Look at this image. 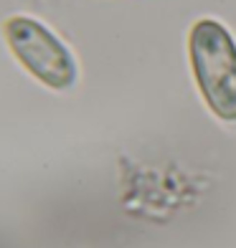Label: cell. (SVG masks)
<instances>
[{
    "mask_svg": "<svg viewBox=\"0 0 236 248\" xmlns=\"http://www.w3.org/2000/svg\"><path fill=\"white\" fill-rule=\"evenodd\" d=\"M188 56L206 107L223 122H236V41L219 20L190 28Z\"/></svg>",
    "mask_w": 236,
    "mask_h": 248,
    "instance_id": "cell-1",
    "label": "cell"
},
{
    "mask_svg": "<svg viewBox=\"0 0 236 248\" xmlns=\"http://www.w3.org/2000/svg\"><path fill=\"white\" fill-rule=\"evenodd\" d=\"M5 41L16 59L51 89H71L76 81V63L69 48L33 18L16 16L5 23Z\"/></svg>",
    "mask_w": 236,
    "mask_h": 248,
    "instance_id": "cell-2",
    "label": "cell"
}]
</instances>
